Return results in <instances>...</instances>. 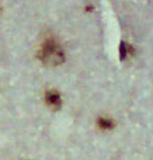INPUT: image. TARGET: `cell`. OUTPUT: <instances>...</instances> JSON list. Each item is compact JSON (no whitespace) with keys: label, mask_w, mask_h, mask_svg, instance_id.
<instances>
[{"label":"cell","mask_w":153,"mask_h":160,"mask_svg":"<svg viewBox=\"0 0 153 160\" xmlns=\"http://www.w3.org/2000/svg\"><path fill=\"white\" fill-rule=\"evenodd\" d=\"M39 58L48 66H57L64 61V53L61 46L53 39L45 41L39 52Z\"/></svg>","instance_id":"1"},{"label":"cell","mask_w":153,"mask_h":160,"mask_svg":"<svg viewBox=\"0 0 153 160\" xmlns=\"http://www.w3.org/2000/svg\"><path fill=\"white\" fill-rule=\"evenodd\" d=\"M46 102L53 109H60L61 104H62V99L56 90H49L46 92Z\"/></svg>","instance_id":"2"},{"label":"cell","mask_w":153,"mask_h":160,"mask_svg":"<svg viewBox=\"0 0 153 160\" xmlns=\"http://www.w3.org/2000/svg\"><path fill=\"white\" fill-rule=\"evenodd\" d=\"M113 122L108 118H99L98 119V126L103 130H110L113 128Z\"/></svg>","instance_id":"3"},{"label":"cell","mask_w":153,"mask_h":160,"mask_svg":"<svg viewBox=\"0 0 153 160\" xmlns=\"http://www.w3.org/2000/svg\"><path fill=\"white\" fill-rule=\"evenodd\" d=\"M119 52H121V60H124L125 56L127 55V46H126L125 42H121Z\"/></svg>","instance_id":"4"}]
</instances>
